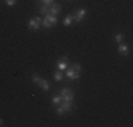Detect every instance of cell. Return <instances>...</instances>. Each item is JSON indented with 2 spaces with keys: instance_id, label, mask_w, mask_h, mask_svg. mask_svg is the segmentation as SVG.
Returning a JSON list of instances; mask_svg holds the SVG:
<instances>
[{
  "instance_id": "277c9868",
  "label": "cell",
  "mask_w": 133,
  "mask_h": 127,
  "mask_svg": "<svg viewBox=\"0 0 133 127\" xmlns=\"http://www.w3.org/2000/svg\"><path fill=\"white\" fill-rule=\"evenodd\" d=\"M59 96L62 97V100L72 102V100H74V92H72L69 88H62L61 92H59Z\"/></svg>"
},
{
  "instance_id": "9a60e30c",
  "label": "cell",
  "mask_w": 133,
  "mask_h": 127,
  "mask_svg": "<svg viewBox=\"0 0 133 127\" xmlns=\"http://www.w3.org/2000/svg\"><path fill=\"white\" fill-rule=\"evenodd\" d=\"M38 10H40V13H41V14H47V13H48V6H45V4H41Z\"/></svg>"
},
{
  "instance_id": "d6986e66",
  "label": "cell",
  "mask_w": 133,
  "mask_h": 127,
  "mask_svg": "<svg viewBox=\"0 0 133 127\" xmlns=\"http://www.w3.org/2000/svg\"><path fill=\"white\" fill-rule=\"evenodd\" d=\"M0 126H3V122H2V119H0Z\"/></svg>"
},
{
  "instance_id": "30bf717a",
  "label": "cell",
  "mask_w": 133,
  "mask_h": 127,
  "mask_svg": "<svg viewBox=\"0 0 133 127\" xmlns=\"http://www.w3.org/2000/svg\"><path fill=\"white\" fill-rule=\"evenodd\" d=\"M57 68H58V71H65V69L68 68V62H66V59L59 61L58 64H57Z\"/></svg>"
},
{
  "instance_id": "ba28073f",
  "label": "cell",
  "mask_w": 133,
  "mask_h": 127,
  "mask_svg": "<svg viewBox=\"0 0 133 127\" xmlns=\"http://www.w3.org/2000/svg\"><path fill=\"white\" fill-rule=\"evenodd\" d=\"M118 52L120 54V55L126 57V55L129 54V47L126 45L125 43H119V44H118Z\"/></svg>"
},
{
  "instance_id": "4fadbf2b",
  "label": "cell",
  "mask_w": 133,
  "mask_h": 127,
  "mask_svg": "<svg viewBox=\"0 0 133 127\" xmlns=\"http://www.w3.org/2000/svg\"><path fill=\"white\" fill-rule=\"evenodd\" d=\"M62 78H64V75H62V71H55V72H54V79H55L57 82H61Z\"/></svg>"
},
{
  "instance_id": "7c38bea8",
  "label": "cell",
  "mask_w": 133,
  "mask_h": 127,
  "mask_svg": "<svg viewBox=\"0 0 133 127\" xmlns=\"http://www.w3.org/2000/svg\"><path fill=\"white\" fill-rule=\"evenodd\" d=\"M61 102H62V97L59 96V95H58V96L55 95V96H52V97H51V103H52V106H58V104L61 103Z\"/></svg>"
},
{
  "instance_id": "52a82bcc",
  "label": "cell",
  "mask_w": 133,
  "mask_h": 127,
  "mask_svg": "<svg viewBox=\"0 0 133 127\" xmlns=\"http://www.w3.org/2000/svg\"><path fill=\"white\" fill-rule=\"evenodd\" d=\"M48 13L52 16H58L59 13H61V4H59V3H52L48 7Z\"/></svg>"
},
{
  "instance_id": "9c48e42d",
  "label": "cell",
  "mask_w": 133,
  "mask_h": 127,
  "mask_svg": "<svg viewBox=\"0 0 133 127\" xmlns=\"http://www.w3.org/2000/svg\"><path fill=\"white\" fill-rule=\"evenodd\" d=\"M37 85H38V86L43 89L44 92H48V90H50V83H48V81H45V79H43V78L38 81V83H37Z\"/></svg>"
},
{
  "instance_id": "5bb4252c",
  "label": "cell",
  "mask_w": 133,
  "mask_h": 127,
  "mask_svg": "<svg viewBox=\"0 0 133 127\" xmlns=\"http://www.w3.org/2000/svg\"><path fill=\"white\" fill-rule=\"evenodd\" d=\"M123 37H125V34H122V33H116V36H115V41L116 43H123Z\"/></svg>"
},
{
  "instance_id": "e0dca14e",
  "label": "cell",
  "mask_w": 133,
  "mask_h": 127,
  "mask_svg": "<svg viewBox=\"0 0 133 127\" xmlns=\"http://www.w3.org/2000/svg\"><path fill=\"white\" fill-rule=\"evenodd\" d=\"M41 3H43V4H45V6H51L52 3H54V0H41Z\"/></svg>"
},
{
  "instance_id": "7a4b0ae2",
  "label": "cell",
  "mask_w": 133,
  "mask_h": 127,
  "mask_svg": "<svg viewBox=\"0 0 133 127\" xmlns=\"http://www.w3.org/2000/svg\"><path fill=\"white\" fill-rule=\"evenodd\" d=\"M72 109H74V104H72V102L62 100L61 103L57 106V114H58V116H64L65 113H69Z\"/></svg>"
},
{
  "instance_id": "2e32d148",
  "label": "cell",
  "mask_w": 133,
  "mask_h": 127,
  "mask_svg": "<svg viewBox=\"0 0 133 127\" xmlns=\"http://www.w3.org/2000/svg\"><path fill=\"white\" fill-rule=\"evenodd\" d=\"M31 79H33V82H34V83H38V81L41 79V76H40V75H37V74H33V76H31Z\"/></svg>"
},
{
  "instance_id": "ac0fdd59",
  "label": "cell",
  "mask_w": 133,
  "mask_h": 127,
  "mask_svg": "<svg viewBox=\"0 0 133 127\" xmlns=\"http://www.w3.org/2000/svg\"><path fill=\"white\" fill-rule=\"evenodd\" d=\"M4 2H6L7 6H14L16 3H17V0H4Z\"/></svg>"
},
{
  "instance_id": "6da1fadb",
  "label": "cell",
  "mask_w": 133,
  "mask_h": 127,
  "mask_svg": "<svg viewBox=\"0 0 133 127\" xmlns=\"http://www.w3.org/2000/svg\"><path fill=\"white\" fill-rule=\"evenodd\" d=\"M81 72H82V66L79 64H71L68 71L65 72V76L68 79H71V81H77V79L79 78Z\"/></svg>"
},
{
  "instance_id": "3957f363",
  "label": "cell",
  "mask_w": 133,
  "mask_h": 127,
  "mask_svg": "<svg viewBox=\"0 0 133 127\" xmlns=\"http://www.w3.org/2000/svg\"><path fill=\"white\" fill-rule=\"evenodd\" d=\"M57 23H58L57 16H52V14H50V13H47L45 17H44L43 21H41V25H43L44 28H51L52 25H55Z\"/></svg>"
},
{
  "instance_id": "5b68a950",
  "label": "cell",
  "mask_w": 133,
  "mask_h": 127,
  "mask_svg": "<svg viewBox=\"0 0 133 127\" xmlns=\"http://www.w3.org/2000/svg\"><path fill=\"white\" fill-rule=\"evenodd\" d=\"M41 21H43V18L41 17H34V18H30L27 23V27L30 28V30H38L41 27Z\"/></svg>"
},
{
  "instance_id": "8992f818",
  "label": "cell",
  "mask_w": 133,
  "mask_h": 127,
  "mask_svg": "<svg viewBox=\"0 0 133 127\" xmlns=\"http://www.w3.org/2000/svg\"><path fill=\"white\" fill-rule=\"evenodd\" d=\"M85 16H87V9H78V10L72 14V18H74L75 23H81L85 18Z\"/></svg>"
},
{
  "instance_id": "8fae6325",
  "label": "cell",
  "mask_w": 133,
  "mask_h": 127,
  "mask_svg": "<svg viewBox=\"0 0 133 127\" xmlns=\"http://www.w3.org/2000/svg\"><path fill=\"white\" fill-rule=\"evenodd\" d=\"M72 21H74V18H72V14H68V16H66V17L64 18L62 24H64L65 27H69V25H72Z\"/></svg>"
}]
</instances>
